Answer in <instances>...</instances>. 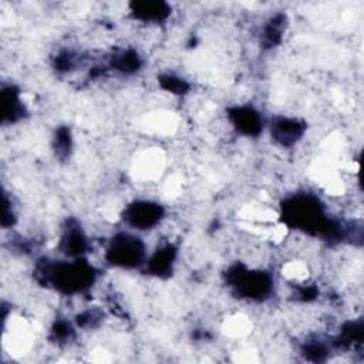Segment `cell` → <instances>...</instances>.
Wrapping results in <instances>:
<instances>
[{
  "label": "cell",
  "mask_w": 364,
  "mask_h": 364,
  "mask_svg": "<svg viewBox=\"0 0 364 364\" xmlns=\"http://www.w3.org/2000/svg\"><path fill=\"white\" fill-rule=\"evenodd\" d=\"M148 247L144 239L132 232H118L108 239L104 247V259L108 264L118 269H136L145 264Z\"/></svg>",
  "instance_id": "6da1fadb"
},
{
  "label": "cell",
  "mask_w": 364,
  "mask_h": 364,
  "mask_svg": "<svg viewBox=\"0 0 364 364\" xmlns=\"http://www.w3.org/2000/svg\"><path fill=\"white\" fill-rule=\"evenodd\" d=\"M307 131V125L297 117L282 115L274 117L269 122L272 141L280 148H291L297 145Z\"/></svg>",
  "instance_id": "277c9868"
},
{
  "label": "cell",
  "mask_w": 364,
  "mask_h": 364,
  "mask_svg": "<svg viewBox=\"0 0 364 364\" xmlns=\"http://www.w3.org/2000/svg\"><path fill=\"white\" fill-rule=\"evenodd\" d=\"M26 104L21 98V91L14 84L1 87V115L3 125H11L24 118Z\"/></svg>",
  "instance_id": "8992f818"
},
{
  "label": "cell",
  "mask_w": 364,
  "mask_h": 364,
  "mask_svg": "<svg viewBox=\"0 0 364 364\" xmlns=\"http://www.w3.org/2000/svg\"><path fill=\"white\" fill-rule=\"evenodd\" d=\"M226 112V119L236 134H240L246 138H256L263 132V115L253 105L239 104L230 107Z\"/></svg>",
  "instance_id": "3957f363"
},
{
  "label": "cell",
  "mask_w": 364,
  "mask_h": 364,
  "mask_svg": "<svg viewBox=\"0 0 364 364\" xmlns=\"http://www.w3.org/2000/svg\"><path fill=\"white\" fill-rule=\"evenodd\" d=\"M176 257L178 247L172 242H165L148 253L144 267H146L148 273L154 277H169L175 270Z\"/></svg>",
  "instance_id": "5b68a950"
},
{
  "label": "cell",
  "mask_w": 364,
  "mask_h": 364,
  "mask_svg": "<svg viewBox=\"0 0 364 364\" xmlns=\"http://www.w3.org/2000/svg\"><path fill=\"white\" fill-rule=\"evenodd\" d=\"M132 18L145 24H161L172 14V9L164 1H135L129 4Z\"/></svg>",
  "instance_id": "52a82bcc"
},
{
  "label": "cell",
  "mask_w": 364,
  "mask_h": 364,
  "mask_svg": "<svg viewBox=\"0 0 364 364\" xmlns=\"http://www.w3.org/2000/svg\"><path fill=\"white\" fill-rule=\"evenodd\" d=\"M165 219V208L152 199H135L122 210V220L129 230H152Z\"/></svg>",
  "instance_id": "7a4b0ae2"
}]
</instances>
